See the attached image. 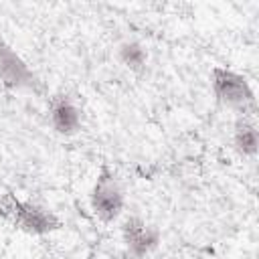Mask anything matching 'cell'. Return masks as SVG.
<instances>
[{
  "mask_svg": "<svg viewBox=\"0 0 259 259\" xmlns=\"http://www.w3.org/2000/svg\"><path fill=\"white\" fill-rule=\"evenodd\" d=\"M0 83L6 89L34 87L36 83L34 73L2 36H0Z\"/></svg>",
  "mask_w": 259,
  "mask_h": 259,
  "instance_id": "obj_4",
  "label": "cell"
},
{
  "mask_svg": "<svg viewBox=\"0 0 259 259\" xmlns=\"http://www.w3.org/2000/svg\"><path fill=\"white\" fill-rule=\"evenodd\" d=\"M210 83L217 99L223 105L233 107L241 113L255 111V95L243 75L225 67H214L210 73Z\"/></svg>",
  "mask_w": 259,
  "mask_h": 259,
  "instance_id": "obj_2",
  "label": "cell"
},
{
  "mask_svg": "<svg viewBox=\"0 0 259 259\" xmlns=\"http://www.w3.org/2000/svg\"><path fill=\"white\" fill-rule=\"evenodd\" d=\"M0 217L32 235H47L61 227L55 212L34 202L18 200L12 192H0Z\"/></svg>",
  "mask_w": 259,
  "mask_h": 259,
  "instance_id": "obj_1",
  "label": "cell"
},
{
  "mask_svg": "<svg viewBox=\"0 0 259 259\" xmlns=\"http://www.w3.org/2000/svg\"><path fill=\"white\" fill-rule=\"evenodd\" d=\"M117 57H119V61H121L127 69H132V71H142V69L146 67V61H148L146 49H144L140 42H136V40H125V42H121V45H119V51H117Z\"/></svg>",
  "mask_w": 259,
  "mask_h": 259,
  "instance_id": "obj_8",
  "label": "cell"
},
{
  "mask_svg": "<svg viewBox=\"0 0 259 259\" xmlns=\"http://www.w3.org/2000/svg\"><path fill=\"white\" fill-rule=\"evenodd\" d=\"M121 235L127 251L134 257H144L160 243V233L154 225H146L140 217H127L121 225Z\"/></svg>",
  "mask_w": 259,
  "mask_h": 259,
  "instance_id": "obj_5",
  "label": "cell"
},
{
  "mask_svg": "<svg viewBox=\"0 0 259 259\" xmlns=\"http://www.w3.org/2000/svg\"><path fill=\"white\" fill-rule=\"evenodd\" d=\"M89 202H91L95 217L103 223H111L121 214L123 192H121L119 182L115 180L113 172H109L107 168H101V172L93 184V190L89 194Z\"/></svg>",
  "mask_w": 259,
  "mask_h": 259,
  "instance_id": "obj_3",
  "label": "cell"
},
{
  "mask_svg": "<svg viewBox=\"0 0 259 259\" xmlns=\"http://www.w3.org/2000/svg\"><path fill=\"white\" fill-rule=\"evenodd\" d=\"M233 144H235V150H237L241 156H255V154H257V148H259V134H257L255 123H253L249 117L241 115V117L235 121Z\"/></svg>",
  "mask_w": 259,
  "mask_h": 259,
  "instance_id": "obj_7",
  "label": "cell"
},
{
  "mask_svg": "<svg viewBox=\"0 0 259 259\" xmlns=\"http://www.w3.org/2000/svg\"><path fill=\"white\" fill-rule=\"evenodd\" d=\"M51 125L61 136H73L81 130V109L67 95H55L49 103Z\"/></svg>",
  "mask_w": 259,
  "mask_h": 259,
  "instance_id": "obj_6",
  "label": "cell"
}]
</instances>
